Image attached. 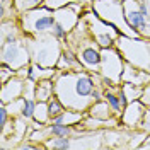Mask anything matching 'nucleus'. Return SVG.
Listing matches in <instances>:
<instances>
[{
    "instance_id": "f257e3e1",
    "label": "nucleus",
    "mask_w": 150,
    "mask_h": 150,
    "mask_svg": "<svg viewBox=\"0 0 150 150\" xmlns=\"http://www.w3.org/2000/svg\"><path fill=\"white\" fill-rule=\"evenodd\" d=\"M97 74L89 70H58L53 77L55 96L67 109L87 112L94 104L92 91L97 87Z\"/></svg>"
},
{
    "instance_id": "f03ea898",
    "label": "nucleus",
    "mask_w": 150,
    "mask_h": 150,
    "mask_svg": "<svg viewBox=\"0 0 150 150\" xmlns=\"http://www.w3.org/2000/svg\"><path fill=\"white\" fill-rule=\"evenodd\" d=\"M24 41L31 55V62L39 63L43 67L56 68V63L63 51L60 39H56L51 33H48V34H39V36H24Z\"/></svg>"
},
{
    "instance_id": "7ed1b4c3",
    "label": "nucleus",
    "mask_w": 150,
    "mask_h": 150,
    "mask_svg": "<svg viewBox=\"0 0 150 150\" xmlns=\"http://www.w3.org/2000/svg\"><path fill=\"white\" fill-rule=\"evenodd\" d=\"M91 9L108 24H112L121 34L130 38H142L135 29H131L125 17L123 0H91Z\"/></svg>"
},
{
    "instance_id": "20e7f679",
    "label": "nucleus",
    "mask_w": 150,
    "mask_h": 150,
    "mask_svg": "<svg viewBox=\"0 0 150 150\" xmlns=\"http://www.w3.org/2000/svg\"><path fill=\"white\" fill-rule=\"evenodd\" d=\"M116 48L120 50L126 63L150 72V39L120 34L116 39Z\"/></svg>"
},
{
    "instance_id": "39448f33",
    "label": "nucleus",
    "mask_w": 150,
    "mask_h": 150,
    "mask_svg": "<svg viewBox=\"0 0 150 150\" xmlns=\"http://www.w3.org/2000/svg\"><path fill=\"white\" fill-rule=\"evenodd\" d=\"M55 22V10L48 9L45 5H39L36 9L28 10L19 16V24L24 31V36L48 34V33H51Z\"/></svg>"
},
{
    "instance_id": "423d86ee",
    "label": "nucleus",
    "mask_w": 150,
    "mask_h": 150,
    "mask_svg": "<svg viewBox=\"0 0 150 150\" xmlns=\"http://www.w3.org/2000/svg\"><path fill=\"white\" fill-rule=\"evenodd\" d=\"M101 53H103V62H101V82L106 87L109 85H120L121 82V75L125 70V58L120 53V50L116 46L112 48H101Z\"/></svg>"
},
{
    "instance_id": "0eeeda50",
    "label": "nucleus",
    "mask_w": 150,
    "mask_h": 150,
    "mask_svg": "<svg viewBox=\"0 0 150 150\" xmlns=\"http://www.w3.org/2000/svg\"><path fill=\"white\" fill-rule=\"evenodd\" d=\"M84 21L87 22V26L92 33L96 43L99 45L101 48H112L116 46V39L120 38V31L114 28L112 24H108L106 21L99 17L92 9H91V4H89V10L84 12Z\"/></svg>"
},
{
    "instance_id": "6e6552de",
    "label": "nucleus",
    "mask_w": 150,
    "mask_h": 150,
    "mask_svg": "<svg viewBox=\"0 0 150 150\" xmlns=\"http://www.w3.org/2000/svg\"><path fill=\"white\" fill-rule=\"evenodd\" d=\"M0 63L9 65L16 72L31 63V55H29V50L26 46L24 38L16 41V43L0 45Z\"/></svg>"
},
{
    "instance_id": "1a4fd4ad",
    "label": "nucleus",
    "mask_w": 150,
    "mask_h": 150,
    "mask_svg": "<svg viewBox=\"0 0 150 150\" xmlns=\"http://www.w3.org/2000/svg\"><path fill=\"white\" fill-rule=\"evenodd\" d=\"M145 111H147V106L142 103V99H137V101H131L125 106L121 116H120V125H123L125 128H140L142 120L145 116Z\"/></svg>"
},
{
    "instance_id": "9d476101",
    "label": "nucleus",
    "mask_w": 150,
    "mask_h": 150,
    "mask_svg": "<svg viewBox=\"0 0 150 150\" xmlns=\"http://www.w3.org/2000/svg\"><path fill=\"white\" fill-rule=\"evenodd\" d=\"M75 55H77L79 62L82 63V67H84L85 70H89V72H99L101 70L103 53H101V46L97 43L85 45V46L79 48L75 51Z\"/></svg>"
},
{
    "instance_id": "9b49d317",
    "label": "nucleus",
    "mask_w": 150,
    "mask_h": 150,
    "mask_svg": "<svg viewBox=\"0 0 150 150\" xmlns=\"http://www.w3.org/2000/svg\"><path fill=\"white\" fill-rule=\"evenodd\" d=\"M26 80L21 75H14L10 80L5 84H2V91H0V104H10L12 101H17L24 96V89H26Z\"/></svg>"
},
{
    "instance_id": "f8f14e48",
    "label": "nucleus",
    "mask_w": 150,
    "mask_h": 150,
    "mask_svg": "<svg viewBox=\"0 0 150 150\" xmlns=\"http://www.w3.org/2000/svg\"><path fill=\"white\" fill-rule=\"evenodd\" d=\"M121 82H130V84L145 87L147 84H150V72L143 70V68H138V67L131 65V63H126L121 75Z\"/></svg>"
},
{
    "instance_id": "ddd939ff",
    "label": "nucleus",
    "mask_w": 150,
    "mask_h": 150,
    "mask_svg": "<svg viewBox=\"0 0 150 150\" xmlns=\"http://www.w3.org/2000/svg\"><path fill=\"white\" fill-rule=\"evenodd\" d=\"M87 112H80V111H74V109H65L63 112H60L58 116H55L51 123H60V125H68V126H77L80 125L82 120L85 118Z\"/></svg>"
},
{
    "instance_id": "4468645a",
    "label": "nucleus",
    "mask_w": 150,
    "mask_h": 150,
    "mask_svg": "<svg viewBox=\"0 0 150 150\" xmlns=\"http://www.w3.org/2000/svg\"><path fill=\"white\" fill-rule=\"evenodd\" d=\"M55 96V84L53 79H43L36 82V101H45L48 103Z\"/></svg>"
},
{
    "instance_id": "2eb2a0df",
    "label": "nucleus",
    "mask_w": 150,
    "mask_h": 150,
    "mask_svg": "<svg viewBox=\"0 0 150 150\" xmlns=\"http://www.w3.org/2000/svg\"><path fill=\"white\" fill-rule=\"evenodd\" d=\"M121 89H123V92H125V96H126V99H128V103H131V101L142 99L143 89H145V87L130 84V82H121Z\"/></svg>"
},
{
    "instance_id": "dca6fc26",
    "label": "nucleus",
    "mask_w": 150,
    "mask_h": 150,
    "mask_svg": "<svg viewBox=\"0 0 150 150\" xmlns=\"http://www.w3.org/2000/svg\"><path fill=\"white\" fill-rule=\"evenodd\" d=\"M43 4H45V0H14V9L17 10V14L21 16V14L36 9Z\"/></svg>"
},
{
    "instance_id": "f3484780",
    "label": "nucleus",
    "mask_w": 150,
    "mask_h": 150,
    "mask_svg": "<svg viewBox=\"0 0 150 150\" xmlns=\"http://www.w3.org/2000/svg\"><path fill=\"white\" fill-rule=\"evenodd\" d=\"M51 137H68L72 135L75 126H68V125H60V123H50L48 125Z\"/></svg>"
},
{
    "instance_id": "a211bd4d",
    "label": "nucleus",
    "mask_w": 150,
    "mask_h": 150,
    "mask_svg": "<svg viewBox=\"0 0 150 150\" xmlns=\"http://www.w3.org/2000/svg\"><path fill=\"white\" fill-rule=\"evenodd\" d=\"M22 99H24V104H22L21 116L29 121V120H33V116H34V109H36L38 101L34 99V97H22Z\"/></svg>"
},
{
    "instance_id": "6ab92c4d",
    "label": "nucleus",
    "mask_w": 150,
    "mask_h": 150,
    "mask_svg": "<svg viewBox=\"0 0 150 150\" xmlns=\"http://www.w3.org/2000/svg\"><path fill=\"white\" fill-rule=\"evenodd\" d=\"M48 109H50V116H51V120L55 118V116H58L60 112H63L67 109L65 106H63V103L56 97V96H53L50 101H48Z\"/></svg>"
},
{
    "instance_id": "aec40b11",
    "label": "nucleus",
    "mask_w": 150,
    "mask_h": 150,
    "mask_svg": "<svg viewBox=\"0 0 150 150\" xmlns=\"http://www.w3.org/2000/svg\"><path fill=\"white\" fill-rule=\"evenodd\" d=\"M74 2H82V4H91V0H45V7L51 10H56L60 9V7H65V5H70V4H74Z\"/></svg>"
},
{
    "instance_id": "412c9836",
    "label": "nucleus",
    "mask_w": 150,
    "mask_h": 150,
    "mask_svg": "<svg viewBox=\"0 0 150 150\" xmlns=\"http://www.w3.org/2000/svg\"><path fill=\"white\" fill-rule=\"evenodd\" d=\"M14 75H17V72L14 68H10L9 65H2L0 67V84H5L7 80H10Z\"/></svg>"
},
{
    "instance_id": "4be33fe9",
    "label": "nucleus",
    "mask_w": 150,
    "mask_h": 150,
    "mask_svg": "<svg viewBox=\"0 0 150 150\" xmlns=\"http://www.w3.org/2000/svg\"><path fill=\"white\" fill-rule=\"evenodd\" d=\"M9 118H12V114H10L9 108L5 106V104H0V128L4 130V128H7V125H9Z\"/></svg>"
},
{
    "instance_id": "5701e85b",
    "label": "nucleus",
    "mask_w": 150,
    "mask_h": 150,
    "mask_svg": "<svg viewBox=\"0 0 150 150\" xmlns=\"http://www.w3.org/2000/svg\"><path fill=\"white\" fill-rule=\"evenodd\" d=\"M140 128H142V131H145L147 135H150V108H147V111H145V116L142 120Z\"/></svg>"
},
{
    "instance_id": "b1692460",
    "label": "nucleus",
    "mask_w": 150,
    "mask_h": 150,
    "mask_svg": "<svg viewBox=\"0 0 150 150\" xmlns=\"http://www.w3.org/2000/svg\"><path fill=\"white\" fill-rule=\"evenodd\" d=\"M142 103L145 104L147 108H150V84L145 85L143 89V96H142Z\"/></svg>"
},
{
    "instance_id": "393cba45",
    "label": "nucleus",
    "mask_w": 150,
    "mask_h": 150,
    "mask_svg": "<svg viewBox=\"0 0 150 150\" xmlns=\"http://www.w3.org/2000/svg\"><path fill=\"white\" fill-rule=\"evenodd\" d=\"M4 5H14V0H2Z\"/></svg>"
},
{
    "instance_id": "a878e982",
    "label": "nucleus",
    "mask_w": 150,
    "mask_h": 150,
    "mask_svg": "<svg viewBox=\"0 0 150 150\" xmlns=\"http://www.w3.org/2000/svg\"><path fill=\"white\" fill-rule=\"evenodd\" d=\"M142 147H143V149H150V142H145V143H143Z\"/></svg>"
},
{
    "instance_id": "bb28decb",
    "label": "nucleus",
    "mask_w": 150,
    "mask_h": 150,
    "mask_svg": "<svg viewBox=\"0 0 150 150\" xmlns=\"http://www.w3.org/2000/svg\"><path fill=\"white\" fill-rule=\"evenodd\" d=\"M147 2H150V0H147Z\"/></svg>"
}]
</instances>
